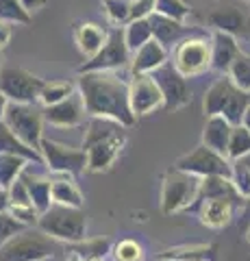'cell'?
<instances>
[{"instance_id":"cell-22","label":"cell","mask_w":250,"mask_h":261,"mask_svg":"<svg viewBox=\"0 0 250 261\" xmlns=\"http://www.w3.org/2000/svg\"><path fill=\"white\" fill-rule=\"evenodd\" d=\"M233 128L235 126H233L224 116H207V122L203 126V144L217 150V152L227 154Z\"/></svg>"},{"instance_id":"cell-23","label":"cell","mask_w":250,"mask_h":261,"mask_svg":"<svg viewBox=\"0 0 250 261\" xmlns=\"http://www.w3.org/2000/svg\"><path fill=\"white\" fill-rule=\"evenodd\" d=\"M148 20H150V27H152V37L163 44L165 48H174L185 35H187V27H185L183 22L168 18L163 13L155 11Z\"/></svg>"},{"instance_id":"cell-47","label":"cell","mask_w":250,"mask_h":261,"mask_svg":"<svg viewBox=\"0 0 250 261\" xmlns=\"http://www.w3.org/2000/svg\"><path fill=\"white\" fill-rule=\"evenodd\" d=\"M248 130H250V105H248V109H246V113H244V122H241Z\"/></svg>"},{"instance_id":"cell-3","label":"cell","mask_w":250,"mask_h":261,"mask_svg":"<svg viewBox=\"0 0 250 261\" xmlns=\"http://www.w3.org/2000/svg\"><path fill=\"white\" fill-rule=\"evenodd\" d=\"M66 244L50 238L39 226H24L0 244V261H42L52 259L63 250Z\"/></svg>"},{"instance_id":"cell-4","label":"cell","mask_w":250,"mask_h":261,"mask_svg":"<svg viewBox=\"0 0 250 261\" xmlns=\"http://www.w3.org/2000/svg\"><path fill=\"white\" fill-rule=\"evenodd\" d=\"M200 190H203V178L172 166L161 178V211L165 216H172L191 209L198 205Z\"/></svg>"},{"instance_id":"cell-44","label":"cell","mask_w":250,"mask_h":261,"mask_svg":"<svg viewBox=\"0 0 250 261\" xmlns=\"http://www.w3.org/2000/svg\"><path fill=\"white\" fill-rule=\"evenodd\" d=\"M20 3L24 5V9H26L29 13H33L37 9H42V7L46 5V0H20Z\"/></svg>"},{"instance_id":"cell-42","label":"cell","mask_w":250,"mask_h":261,"mask_svg":"<svg viewBox=\"0 0 250 261\" xmlns=\"http://www.w3.org/2000/svg\"><path fill=\"white\" fill-rule=\"evenodd\" d=\"M9 42H11V24L0 20V50H3Z\"/></svg>"},{"instance_id":"cell-40","label":"cell","mask_w":250,"mask_h":261,"mask_svg":"<svg viewBox=\"0 0 250 261\" xmlns=\"http://www.w3.org/2000/svg\"><path fill=\"white\" fill-rule=\"evenodd\" d=\"M157 0H131V20L150 18L155 13Z\"/></svg>"},{"instance_id":"cell-32","label":"cell","mask_w":250,"mask_h":261,"mask_svg":"<svg viewBox=\"0 0 250 261\" xmlns=\"http://www.w3.org/2000/svg\"><path fill=\"white\" fill-rule=\"evenodd\" d=\"M107 20L114 27H126L131 22V0H102Z\"/></svg>"},{"instance_id":"cell-39","label":"cell","mask_w":250,"mask_h":261,"mask_svg":"<svg viewBox=\"0 0 250 261\" xmlns=\"http://www.w3.org/2000/svg\"><path fill=\"white\" fill-rule=\"evenodd\" d=\"M22 228L24 226L9 214V211H3V214H0V244H5L7 240L11 238V235L22 231Z\"/></svg>"},{"instance_id":"cell-45","label":"cell","mask_w":250,"mask_h":261,"mask_svg":"<svg viewBox=\"0 0 250 261\" xmlns=\"http://www.w3.org/2000/svg\"><path fill=\"white\" fill-rule=\"evenodd\" d=\"M179 261H211V259H209V252H200V255H189V257H183Z\"/></svg>"},{"instance_id":"cell-13","label":"cell","mask_w":250,"mask_h":261,"mask_svg":"<svg viewBox=\"0 0 250 261\" xmlns=\"http://www.w3.org/2000/svg\"><path fill=\"white\" fill-rule=\"evenodd\" d=\"M207 22L213 31L229 33L233 37H250V13L235 0H222L207 13Z\"/></svg>"},{"instance_id":"cell-50","label":"cell","mask_w":250,"mask_h":261,"mask_svg":"<svg viewBox=\"0 0 250 261\" xmlns=\"http://www.w3.org/2000/svg\"><path fill=\"white\" fill-rule=\"evenodd\" d=\"M246 240L250 242V226H248V231H246Z\"/></svg>"},{"instance_id":"cell-5","label":"cell","mask_w":250,"mask_h":261,"mask_svg":"<svg viewBox=\"0 0 250 261\" xmlns=\"http://www.w3.org/2000/svg\"><path fill=\"white\" fill-rule=\"evenodd\" d=\"M248 105H250V92L239 89L229 74H224L207 89L203 109L205 116H224L233 126H239L244 122V113Z\"/></svg>"},{"instance_id":"cell-15","label":"cell","mask_w":250,"mask_h":261,"mask_svg":"<svg viewBox=\"0 0 250 261\" xmlns=\"http://www.w3.org/2000/svg\"><path fill=\"white\" fill-rule=\"evenodd\" d=\"M128 94H131V107L137 120L150 116L157 109H163V94L152 74H131Z\"/></svg>"},{"instance_id":"cell-33","label":"cell","mask_w":250,"mask_h":261,"mask_svg":"<svg viewBox=\"0 0 250 261\" xmlns=\"http://www.w3.org/2000/svg\"><path fill=\"white\" fill-rule=\"evenodd\" d=\"M229 76L233 79V83H235L239 89L250 92V55L239 53V57L229 68Z\"/></svg>"},{"instance_id":"cell-41","label":"cell","mask_w":250,"mask_h":261,"mask_svg":"<svg viewBox=\"0 0 250 261\" xmlns=\"http://www.w3.org/2000/svg\"><path fill=\"white\" fill-rule=\"evenodd\" d=\"M59 261H85V257L80 255V252L74 248V246H70V244H66V248H63V255Z\"/></svg>"},{"instance_id":"cell-46","label":"cell","mask_w":250,"mask_h":261,"mask_svg":"<svg viewBox=\"0 0 250 261\" xmlns=\"http://www.w3.org/2000/svg\"><path fill=\"white\" fill-rule=\"evenodd\" d=\"M7 107H9V98H7L3 92H0V120L5 118V111H7Z\"/></svg>"},{"instance_id":"cell-10","label":"cell","mask_w":250,"mask_h":261,"mask_svg":"<svg viewBox=\"0 0 250 261\" xmlns=\"http://www.w3.org/2000/svg\"><path fill=\"white\" fill-rule=\"evenodd\" d=\"M172 63L185 79L200 76L211 70V39L183 37L172 48Z\"/></svg>"},{"instance_id":"cell-9","label":"cell","mask_w":250,"mask_h":261,"mask_svg":"<svg viewBox=\"0 0 250 261\" xmlns=\"http://www.w3.org/2000/svg\"><path fill=\"white\" fill-rule=\"evenodd\" d=\"M131 59H133V53L126 46L124 27H114L109 31L107 44L94 57L85 59L78 65V74H83V72H109V70L131 68Z\"/></svg>"},{"instance_id":"cell-34","label":"cell","mask_w":250,"mask_h":261,"mask_svg":"<svg viewBox=\"0 0 250 261\" xmlns=\"http://www.w3.org/2000/svg\"><path fill=\"white\" fill-rule=\"evenodd\" d=\"M0 20L9 24H29L31 13L24 9L20 0H0Z\"/></svg>"},{"instance_id":"cell-48","label":"cell","mask_w":250,"mask_h":261,"mask_svg":"<svg viewBox=\"0 0 250 261\" xmlns=\"http://www.w3.org/2000/svg\"><path fill=\"white\" fill-rule=\"evenodd\" d=\"M85 261H104V257H90V259H85Z\"/></svg>"},{"instance_id":"cell-51","label":"cell","mask_w":250,"mask_h":261,"mask_svg":"<svg viewBox=\"0 0 250 261\" xmlns=\"http://www.w3.org/2000/svg\"><path fill=\"white\" fill-rule=\"evenodd\" d=\"M42 261H57V259H54V257H52V259H42Z\"/></svg>"},{"instance_id":"cell-27","label":"cell","mask_w":250,"mask_h":261,"mask_svg":"<svg viewBox=\"0 0 250 261\" xmlns=\"http://www.w3.org/2000/svg\"><path fill=\"white\" fill-rule=\"evenodd\" d=\"M76 89L78 87L74 83H70V81H44V87H42V92H39L37 102L42 105V107H50V105L66 100Z\"/></svg>"},{"instance_id":"cell-52","label":"cell","mask_w":250,"mask_h":261,"mask_svg":"<svg viewBox=\"0 0 250 261\" xmlns=\"http://www.w3.org/2000/svg\"><path fill=\"white\" fill-rule=\"evenodd\" d=\"M248 261H250V257H248Z\"/></svg>"},{"instance_id":"cell-19","label":"cell","mask_w":250,"mask_h":261,"mask_svg":"<svg viewBox=\"0 0 250 261\" xmlns=\"http://www.w3.org/2000/svg\"><path fill=\"white\" fill-rule=\"evenodd\" d=\"M168 57H170L168 48L152 37L150 42L144 44L137 53H133L131 74H152V72L159 70L163 63H168Z\"/></svg>"},{"instance_id":"cell-14","label":"cell","mask_w":250,"mask_h":261,"mask_svg":"<svg viewBox=\"0 0 250 261\" xmlns=\"http://www.w3.org/2000/svg\"><path fill=\"white\" fill-rule=\"evenodd\" d=\"M152 76H155V81L161 87V94H163L165 111H179L185 105L191 102V87L187 83V79L174 68L172 61H168L159 70H155Z\"/></svg>"},{"instance_id":"cell-29","label":"cell","mask_w":250,"mask_h":261,"mask_svg":"<svg viewBox=\"0 0 250 261\" xmlns=\"http://www.w3.org/2000/svg\"><path fill=\"white\" fill-rule=\"evenodd\" d=\"M111 259L114 261H144L146 259V250L137 240L124 238L111 246Z\"/></svg>"},{"instance_id":"cell-6","label":"cell","mask_w":250,"mask_h":261,"mask_svg":"<svg viewBox=\"0 0 250 261\" xmlns=\"http://www.w3.org/2000/svg\"><path fill=\"white\" fill-rule=\"evenodd\" d=\"M37 226L61 244H78L87 240V216L83 209L54 205L39 216Z\"/></svg>"},{"instance_id":"cell-18","label":"cell","mask_w":250,"mask_h":261,"mask_svg":"<svg viewBox=\"0 0 250 261\" xmlns=\"http://www.w3.org/2000/svg\"><path fill=\"white\" fill-rule=\"evenodd\" d=\"M241 48L237 44V37L222 31H213L211 35V70L229 74V68L239 57Z\"/></svg>"},{"instance_id":"cell-8","label":"cell","mask_w":250,"mask_h":261,"mask_svg":"<svg viewBox=\"0 0 250 261\" xmlns=\"http://www.w3.org/2000/svg\"><path fill=\"white\" fill-rule=\"evenodd\" d=\"M42 163L48 172L59 174V176H78L87 170V152L83 148L54 142L50 137H44L39 146Z\"/></svg>"},{"instance_id":"cell-17","label":"cell","mask_w":250,"mask_h":261,"mask_svg":"<svg viewBox=\"0 0 250 261\" xmlns=\"http://www.w3.org/2000/svg\"><path fill=\"white\" fill-rule=\"evenodd\" d=\"M237 202H244V198L237 196H213L200 202V224L207 228H224L231 224L233 216H235Z\"/></svg>"},{"instance_id":"cell-2","label":"cell","mask_w":250,"mask_h":261,"mask_svg":"<svg viewBox=\"0 0 250 261\" xmlns=\"http://www.w3.org/2000/svg\"><path fill=\"white\" fill-rule=\"evenodd\" d=\"M126 146V126L107 118H90L85 124L83 148L87 172H107Z\"/></svg>"},{"instance_id":"cell-43","label":"cell","mask_w":250,"mask_h":261,"mask_svg":"<svg viewBox=\"0 0 250 261\" xmlns=\"http://www.w3.org/2000/svg\"><path fill=\"white\" fill-rule=\"evenodd\" d=\"M9 207H11L9 190H7V187H0V214H3V211H9Z\"/></svg>"},{"instance_id":"cell-11","label":"cell","mask_w":250,"mask_h":261,"mask_svg":"<svg viewBox=\"0 0 250 261\" xmlns=\"http://www.w3.org/2000/svg\"><path fill=\"white\" fill-rule=\"evenodd\" d=\"M174 166L179 170L189 172V174H196L200 178H207V176L231 178L233 176V161L227 157V154L209 148V146H205V144L196 146L191 152L183 154L181 159H176Z\"/></svg>"},{"instance_id":"cell-35","label":"cell","mask_w":250,"mask_h":261,"mask_svg":"<svg viewBox=\"0 0 250 261\" xmlns=\"http://www.w3.org/2000/svg\"><path fill=\"white\" fill-rule=\"evenodd\" d=\"M155 11L168 15V18L179 20V22H185L191 13V7L187 3H183V0H157Z\"/></svg>"},{"instance_id":"cell-12","label":"cell","mask_w":250,"mask_h":261,"mask_svg":"<svg viewBox=\"0 0 250 261\" xmlns=\"http://www.w3.org/2000/svg\"><path fill=\"white\" fill-rule=\"evenodd\" d=\"M44 87V79L31 74L24 68H3L0 70V92H3L9 102H24L33 105L39 100V92Z\"/></svg>"},{"instance_id":"cell-38","label":"cell","mask_w":250,"mask_h":261,"mask_svg":"<svg viewBox=\"0 0 250 261\" xmlns=\"http://www.w3.org/2000/svg\"><path fill=\"white\" fill-rule=\"evenodd\" d=\"M9 198H11V205H33V202H31V194H29V185H26V181H24V176H20L15 183H11Z\"/></svg>"},{"instance_id":"cell-36","label":"cell","mask_w":250,"mask_h":261,"mask_svg":"<svg viewBox=\"0 0 250 261\" xmlns=\"http://www.w3.org/2000/svg\"><path fill=\"white\" fill-rule=\"evenodd\" d=\"M70 246H74L85 259H90V257H104L107 252H111L109 242H104V240H83L78 244H70Z\"/></svg>"},{"instance_id":"cell-49","label":"cell","mask_w":250,"mask_h":261,"mask_svg":"<svg viewBox=\"0 0 250 261\" xmlns=\"http://www.w3.org/2000/svg\"><path fill=\"white\" fill-rule=\"evenodd\" d=\"M157 261H174V259H170V257H163V255H161Z\"/></svg>"},{"instance_id":"cell-37","label":"cell","mask_w":250,"mask_h":261,"mask_svg":"<svg viewBox=\"0 0 250 261\" xmlns=\"http://www.w3.org/2000/svg\"><path fill=\"white\" fill-rule=\"evenodd\" d=\"M9 214L18 220L22 226H37L39 216H42L33 205H11Z\"/></svg>"},{"instance_id":"cell-7","label":"cell","mask_w":250,"mask_h":261,"mask_svg":"<svg viewBox=\"0 0 250 261\" xmlns=\"http://www.w3.org/2000/svg\"><path fill=\"white\" fill-rule=\"evenodd\" d=\"M3 120L24 144L39 150V146L44 142V124H46L44 109H39L35 102L33 105L9 102Z\"/></svg>"},{"instance_id":"cell-25","label":"cell","mask_w":250,"mask_h":261,"mask_svg":"<svg viewBox=\"0 0 250 261\" xmlns=\"http://www.w3.org/2000/svg\"><path fill=\"white\" fill-rule=\"evenodd\" d=\"M0 152L20 154V157H26L31 161L42 163V154H39V150H35V148H31V146L24 144L20 137L9 128V124H7L5 120H0Z\"/></svg>"},{"instance_id":"cell-30","label":"cell","mask_w":250,"mask_h":261,"mask_svg":"<svg viewBox=\"0 0 250 261\" xmlns=\"http://www.w3.org/2000/svg\"><path fill=\"white\" fill-rule=\"evenodd\" d=\"M227 157L231 161H237V159H244L250 157V130L239 124L233 128V135H231V142H229V150H227Z\"/></svg>"},{"instance_id":"cell-31","label":"cell","mask_w":250,"mask_h":261,"mask_svg":"<svg viewBox=\"0 0 250 261\" xmlns=\"http://www.w3.org/2000/svg\"><path fill=\"white\" fill-rule=\"evenodd\" d=\"M233 187L244 200H250V157L233 161V176H231Z\"/></svg>"},{"instance_id":"cell-26","label":"cell","mask_w":250,"mask_h":261,"mask_svg":"<svg viewBox=\"0 0 250 261\" xmlns=\"http://www.w3.org/2000/svg\"><path fill=\"white\" fill-rule=\"evenodd\" d=\"M31 159L20 157V154H7L0 152V187L9 190L11 183H15L22 176V172L29 168Z\"/></svg>"},{"instance_id":"cell-24","label":"cell","mask_w":250,"mask_h":261,"mask_svg":"<svg viewBox=\"0 0 250 261\" xmlns=\"http://www.w3.org/2000/svg\"><path fill=\"white\" fill-rule=\"evenodd\" d=\"M52 202L54 205L83 209L85 198L80 187L72 181V176H59V178H52Z\"/></svg>"},{"instance_id":"cell-21","label":"cell","mask_w":250,"mask_h":261,"mask_svg":"<svg viewBox=\"0 0 250 261\" xmlns=\"http://www.w3.org/2000/svg\"><path fill=\"white\" fill-rule=\"evenodd\" d=\"M107 39H109V31L102 29L100 24H96V22H80L74 29L76 48L85 59H90V57L98 53L100 48L107 44Z\"/></svg>"},{"instance_id":"cell-1","label":"cell","mask_w":250,"mask_h":261,"mask_svg":"<svg viewBox=\"0 0 250 261\" xmlns=\"http://www.w3.org/2000/svg\"><path fill=\"white\" fill-rule=\"evenodd\" d=\"M76 87L85 100L90 118H107L126 128L137 122L131 107L128 81L120 76V70L83 72L76 79Z\"/></svg>"},{"instance_id":"cell-20","label":"cell","mask_w":250,"mask_h":261,"mask_svg":"<svg viewBox=\"0 0 250 261\" xmlns=\"http://www.w3.org/2000/svg\"><path fill=\"white\" fill-rule=\"evenodd\" d=\"M35 163L37 161H31L29 168L22 172V176L29 185V194H31L33 207L39 211V214H44V211H48L52 207V178H48L44 174H37L33 170Z\"/></svg>"},{"instance_id":"cell-16","label":"cell","mask_w":250,"mask_h":261,"mask_svg":"<svg viewBox=\"0 0 250 261\" xmlns=\"http://www.w3.org/2000/svg\"><path fill=\"white\" fill-rule=\"evenodd\" d=\"M44 118H46V124H50L54 128H78L87 124L90 113H87L83 96L76 89L66 100L50 105V107H44Z\"/></svg>"},{"instance_id":"cell-28","label":"cell","mask_w":250,"mask_h":261,"mask_svg":"<svg viewBox=\"0 0 250 261\" xmlns=\"http://www.w3.org/2000/svg\"><path fill=\"white\" fill-rule=\"evenodd\" d=\"M124 39L131 53H137L140 48L152 39V27L148 18H140V20H131L124 27Z\"/></svg>"}]
</instances>
